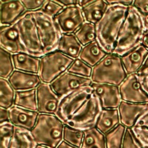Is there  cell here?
I'll return each mask as SVG.
<instances>
[{
    "mask_svg": "<svg viewBox=\"0 0 148 148\" xmlns=\"http://www.w3.org/2000/svg\"><path fill=\"white\" fill-rule=\"evenodd\" d=\"M92 1L93 0H77L76 5L80 8H83L87 5L91 3Z\"/></svg>",
    "mask_w": 148,
    "mask_h": 148,
    "instance_id": "obj_48",
    "label": "cell"
},
{
    "mask_svg": "<svg viewBox=\"0 0 148 148\" xmlns=\"http://www.w3.org/2000/svg\"><path fill=\"white\" fill-rule=\"evenodd\" d=\"M0 122L2 123L6 121H9V110L6 109L0 106Z\"/></svg>",
    "mask_w": 148,
    "mask_h": 148,
    "instance_id": "obj_41",
    "label": "cell"
},
{
    "mask_svg": "<svg viewBox=\"0 0 148 148\" xmlns=\"http://www.w3.org/2000/svg\"><path fill=\"white\" fill-rule=\"evenodd\" d=\"M37 145L30 130L14 125L9 148H36Z\"/></svg>",
    "mask_w": 148,
    "mask_h": 148,
    "instance_id": "obj_24",
    "label": "cell"
},
{
    "mask_svg": "<svg viewBox=\"0 0 148 148\" xmlns=\"http://www.w3.org/2000/svg\"><path fill=\"white\" fill-rule=\"evenodd\" d=\"M139 77L143 89L148 94V73L143 75H139Z\"/></svg>",
    "mask_w": 148,
    "mask_h": 148,
    "instance_id": "obj_42",
    "label": "cell"
},
{
    "mask_svg": "<svg viewBox=\"0 0 148 148\" xmlns=\"http://www.w3.org/2000/svg\"><path fill=\"white\" fill-rule=\"evenodd\" d=\"M26 12L21 1L0 0L1 27L13 24Z\"/></svg>",
    "mask_w": 148,
    "mask_h": 148,
    "instance_id": "obj_17",
    "label": "cell"
},
{
    "mask_svg": "<svg viewBox=\"0 0 148 148\" xmlns=\"http://www.w3.org/2000/svg\"><path fill=\"white\" fill-rule=\"evenodd\" d=\"M120 123L132 128L148 112V103H132L122 101L118 108Z\"/></svg>",
    "mask_w": 148,
    "mask_h": 148,
    "instance_id": "obj_14",
    "label": "cell"
},
{
    "mask_svg": "<svg viewBox=\"0 0 148 148\" xmlns=\"http://www.w3.org/2000/svg\"><path fill=\"white\" fill-rule=\"evenodd\" d=\"M129 6L109 5L104 15L95 24L96 40L107 53H112Z\"/></svg>",
    "mask_w": 148,
    "mask_h": 148,
    "instance_id": "obj_1",
    "label": "cell"
},
{
    "mask_svg": "<svg viewBox=\"0 0 148 148\" xmlns=\"http://www.w3.org/2000/svg\"><path fill=\"white\" fill-rule=\"evenodd\" d=\"M145 33L140 12L133 5L130 6L112 53L121 57L142 45Z\"/></svg>",
    "mask_w": 148,
    "mask_h": 148,
    "instance_id": "obj_2",
    "label": "cell"
},
{
    "mask_svg": "<svg viewBox=\"0 0 148 148\" xmlns=\"http://www.w3.org/2000/svg\"><path fill=\"white\" fill-rule=\"evenodd\" d=\"M127 76L121 57L110 53L92 67L90 79L92 83L119 86Z\"/></svg>",
    "mask_w": 148,
    "mask_h": 148,
    "instance_id": "obj_4",
    "label": "cell"
},
{
    "mask_svg": "<svg viewBox=\"0 0 148 148\" xmlns=\"http://www.w3.org/2000/svg\"><path fill=\"white\" fill-rule=\"evenodd\" d=\"M14 64L12 54L1 47L0 50V76L1 78L8 79L13 73Z\"/></svg>",
    "mask_w": 148,
    "mask_h": 148,
    "instance_id": "obj_32",
    "label": "cell"
},
{
    "mask_svg": "<svg viewBox=\"0 0 148 148\" xmlns=\"http://www.w3.org/2000/svg\"><path fill=\"white\" fill-rule=\"evenodd\" d=\"M9 110V121L14 125L20 127L28 130H31L35 126L38 112L32 111L13 105Z\"/></svg>",
    "mask_w": 148,
    "mask_h": 148,
    "instance_id": "obj_20",
    "label": "cell"
},
{
    "mask_svg": "<svg viewBox=\"0 0 148 148\" xmlns=\"http://www.w3.org/2000/svg\"><path fill=\"white\" fill-rule=\"evenodd\" d=\"M36 148H50V147H47V146H43V145H38L36 147Z\"/></svg>",
    "mask_w": 148,
    "mask_h": 148,
    "instance_id": "obj_51",
    "label": "cell"
},
{
    "mask_svg": "<svg viewBox=\"0 0 148 148\" xmlns=\"http://www.w3.org/2000/svg\"><path fill=\"white\" fill-rule=\"evenodd\" d=\"M15 91L9 84L8 79H0V105L10 109L14 105Z\"/></svg>",
    "mask_w": 148,
    "mask_h": 148,
    "instance_id": "obj_30",
    "label": "cell"
},
{
    "mask_svg": "<svg viewBox=\"0 0 148 148\" xmlns=\"http://www.w3.org/2000/svg\"><path fill=\"white\" fill-rule=\"evenodd\" d=\"M1 47L12 54L25 53L19 37L17 25L16 22L8 26L1 27L0 30Z\"/></svg>",
    "mask_w": 148,
    "mask_h": 148,
    "instance_id": "obj_16",
    "label": "cell"
},
{
    "mask_svg": "<svg viewBox=\"0 0 148 148\" xmlns=\"http://www.w3.org/2000/svg\"><path fill=\"white\" fill-rule=\"evenodd\" d=\"M126 128L120 123L105 134L106 148H121Z\"/></svg>",
    "mask_w": 148,
    "mask_h": 148,
    "instance_id": "obj_29",
    "label": "cell"
},
{
    "mask_svg": "<svg viewBox=\"0 0 148 148\" xmlns=\"http://www.w3.org/2000/svg\"><path fill=\"white\" fill-rule=\"evenodd\" d=\"M148 73V56L146 57L143 64L140 68V69L138 71L137 73L138 75H143Z\"/></svg>",
    "mask_w": 148,
    "mask_h": 148,
    "instance_id": "obj_45",
    "label": "cell"
},
{
    "mask_svg": "<svg viewBox=\"0 0 148 148\" xmlns=\"http://www.w3.org/2000/svg\"><path fill=\"white\" fill-rule=\"evenodd\" d=\"M142 45L148 49V32H146L145 34L142 39Z\"/></svg>",
    "mask_w": 148,
    "mask_h": 148,
    "instance_id": "obj_50",
    "label": "cell"
},
{
    "mask_svg": "<svg viewBox=\"0 0 148 148\" xmlns=\"http://www.w3.org/2000/svg\"><path fill=\"white\" fill-rule=\"evenodd\" d=\"M141 14H148V0L134 1L132 5Z\"/></svg>",
    "mask_w": 148,
    "mask_h": 148,
    "instance_id": "obj_40",
    "label": "cell"
},
{
    "mask_svg": "<svg viewBox=\"0 0 148 148\" xmlns=\"http://www.w3.org/2000/svg\"><path fill=\"white\" fill-rule=\"evenodd\" d=\"M131 129L142 147L148 148V128L134 126Z\"/></svg>",
    "mask_w": 148,
    "mask_h": 148,
    "instance_id": "obj_38",
    "label": "cell"
},
{
    "mask_svg": "<svg viewBox=\"0 0 148 148\" xmlns=\"http://www.w3.org/2000/svg\"><path fill=\"white\" fill-rule=\"evenodd\" d=\"M108 6L106 1L93 0L91 3L82 8L84 21L95 24L103 17Z\"/></svg>",
    "mask_w": 148,
    "mask_h": 148,
    "instance_id": "obj_26",
    "label": "cell"
},
{
    "mask_svg": "<svg viewBox=\"0 0 148 148\" xmlns=\"http://www.w3.org/2000/svg\"><path fill=\"white\" fill-rule=\"evenodd\" d=\"M91 86L81 87L61 98L55 116L64 124L75 114L93 93Z\"/></svg>",
    "mask_w": 148,
    "mask_h": 148,
    "instance_id": "obj_9",
    "label": "cell"
},
{
    "mask_svg": "<svg viewBox=\"0 0 148 148\" xmlns=\"http://www.w3.org/2000/svg\"><path fill=\"white\" fill-rule=\"evenodd\" d=\"M54 20L62 34H75L85 21L82 8L77 5L64 7Z\"/></svg>",
    "mask_w": 148,
    "mask_h": 148,
    "instance_id": "obj_10",
    "label": "cell"
},
{
    "mask_svg": "<svg viewBox=\"0 0 148 148\" xmlns=\"http://www.w3.org/2000/svg\"><path fill=\"white\" fill-rule=\"evenodd\" d=\"M107 53L95 40L84 46L80 51L79 58L91 66L98 64Z\"/></svg>",
    "mask_w": 148,
    "mask_h": 148,
    "instance_id": "obj_22",
    "label": "cell"
},
{
    "mask_svg": "<svg viewBox=\"0 0 148 148\" xmlns=\"http://www.w3.org/2000/svg\"><path fill=\"white\" fill-rule=\"evenodd\" d=\"M140 14H141L145 31H146V32H148V14H143L140 13Z\"/></svg>",
    "mask_w": 148,
    "mask_h": 148,
    "instance_id": "obj_47",
    "label": "cell"
},
{
    "mask_svg": "<svg viewBox=\"0 0 148 148\" xmlns=\"http://www.w3.org/2000/svg\"><path fill=\"white\" fill-rule=\"evenodd\" d=\"M102 110L100 100L93 92L90 98L64 124L82 131L95 127Z\"/></svg>",
    "mask_w": 148,
    "mask_h": 148,
    "instance_id": "obj_7",
    "label": "cell"
},
{
    "mask_svg": "<svg viewBox=\"0 0 148 148\" xmlns=\"http://www.w3.org/2000/svg\"><path fill=\"white\" fill-rule=\"evenodd\" d=\"M14 128V124L10 121H6L0 123V148H9L13 135Z\"/></svg>",
    "mask_w": 148,
    "mask_h": 148,
    "instance_id": "obj_35",
    "label": "cell"
},
{
    "mask_svg": "<svg viewBox=\"0 0 148 148\" xmlns=\"http://www.w3.org/2000/svg\"><path fill=\"white\" fill-rule=\"evenodd\" d=\"M73 59L59 50L47 53L40 58L38 76L42 83L50 84L59 76L66 72Z\"/></svg>",
    "mask_w": 148,
    "mask_h": 148,
    "instance_id": "obj_8",
    "label": "cell"
},
{
    "mask_svg": "<svg viewBox=\"0 0 148 148\" xmlns=\"http://www.w3.org/2000/svg\"><path fill=\"white\" fill-rule=\"evenodd\" d=\"M63 8L64 7L57 3L56 1L46 0L45 1L43 5L39 10L46 15L51 18H54L63 9Z\"/></svg>",
    "mask_w": 148,
    "mask_h": 148,
    "instance_id": "obj_36",
    "label": "cell"
},
{
    "mask_svg": "<svg viewBox=\"0 0 148 148\" xmlns=\"http://www.w3.org/2000/svg\"><path fill=\"white\" fill-rule=\"evenodd\" d=\"M119 87L122 101L148 103V94L143 89L137 73L128 75Z\"/></svg>",
    "mask_w": 148,
    "mask_h": 148,
    "instance_id": "obj_12",
    "label": "cell"
},
{
    "mask_svg": "<svg viewBox=\"0 0 148 148\" xmlns=\"http://www.w3.org/2000/svg\"><path fill=\"white\" fill-rule=\"evenodd\" d=\"M64 125L54 114L39 113L31 132L38 145L56 148L62 141Z\"/></svg>",
    "mask_w": 148,
    "mask_h": 148,
    "instance_id": "obj_3",
    "label": "cell"
},
{
    "mask_svg": "<svg viewBox=\"0 0 148 148\" xmlns=\"http://www.w3.org/2000/svg\"><path fill=\"white\" fill-rule=\"evenodd\" d=\"M108 5L111 4H120L125 6H130L133 5L134 1H120V0H116V1H106Z\"/></svg>",
    "mask_w": 148,
    "mask_h": 148,
    "instance_id": "obj_44",
    "label": "cell"
},
{
    "mask_svg": "<svg viewBox=\"0 0 148 148\" xmlns=\"http://www.w3.org/2000/svg\"><path fill=\"white\" fill-rule=\"evenodd\" d=\"M81 148H106L105 136L96 127L83 131Z\"/></svg>",
    "mask_w": 148,
    "mask_h": 148,
    "instance_id": "obj_28",
    "label": "cell"
},
{
    "mask_svg": "<svg viewBox=\"0 0 148 148\" xmlns=\"http://www.w3.org/2000/svg\"><path fill=\"white\" fill-rule=\"evenodd\" d=\"M148 56V49L140 45L121 57V62L127 75L137 73Z\"/></svg>",
    "mask_w": 148,
    "mask_h": 148,
    "instance_id": "obj_19",
    "label": "cell"
},
{
    "mask_svg": "<svg viewBox=\"0 0 148 148\" xmlns=\"http://www.w3.org/2000/svg\"><path fill=\"white\" fill-rule=\"evenodd\" d=\"M92 69V66L77 58L74 60L66 71L76 75L90 78Z\"/></svg>",
    "mask_w": 148,
    "mask_h": 148,
    "instance_id": "obj_34",
    "label": "cell"
},
{
    "mask_svg": "<svg viewBox=\"0 0 148 148\" xmlns=\"http://www.w3.org/2000/svg\"><path fill=\"white\" fill-rule=\"evenodd\" d=\"M27 12H34L39 10L43 5L45 1L43 0H23L21 1Z\"/></svg>",
    "mask_w": 148,
    "mask_h": 148,
    "instance_id": "obj_39",
    "label": "cell"
},
{
    "mask_svg": "<svg viewBox=\"0 0 148 148\" xmlns=\"http://www.w3.org/2000/svg\"><path fill=\"white\" fill-rule=\"evenodd\" d=\"M14 105L25 109L38 112L36 88L15 91Z\"/></svg>",
    "mask_w": 148,
    "mask_h": 148,
    "instance_id": "obj_27",
    "label": "cell"
},
{
    "mask_svg": "<svg viewBox=\"0 0 148 148\" xmlns=\"http://www.w3.org/2000/svg\"><path fill=\"white\" fill-rule=\"evenodd\" d=\"M120 123L118 109H102L95 127L103 134Z\"/></svg>",
    "mask_w": 148,
    "mask_h": 148,
    "instance_id": "obj_23",
    "label": "cell"
},
{
    "mask_svg": "<svg viewBox=\"0 0 148 148\" xmlns=\"http://www.w3.org/2000/svg\"><path fill=\"white\" fill-rule=\"evenodd\" d=\"M30 12L34 18L45 55L57 50L62 34L54 18L46 15L39 10Z\"/></svg>",
    "mask_w": 148,
    "mask_h": 148,
    "instance_id": "obj_5",
    "label": "cell"
},
{
    "mask_svg": "<svg viewBox=\"0 0 148 148\" xmlns=\"http://www.w3.org/2000/svg\"><path fill=\"white\" fill-rule=\"evenodd\" d=\"M134 126H140L148 128V112L137 121Z\"/></svg>",
    "mask_w": 148,
    "mask_h": 148,
    "instance_id": "obj_43",
    "label": "cell"
},
{
    "mask_svg": "<svg viewBox=\"0 0 148 148\" xmlns=\"http://www.w3.org/2000/svg\"><path fill=\"white\" fill-rule=\"evenodd\" d=\"M92 83L90 78L76 75L66 71L50 84L54 92L61 98L81 87L91 86Z\"/></svg>",
    "mask_w": 148,
    "mask_h": 148,
    "instance_id": "obj_11",
    "label": "cell"
},
{
    "mask_svg": "<svg viewBox=\"0 0 148 148\" xmlns=\"http://www.w3.org/2000/svg\"><path fill=\"white\" fill-rule=\"evenodd\" d=\"M8 80L15 91L36 88L42 83L38 74L16 69L9 77Z\"/></svg>",
    "mask_w": 148,
    "mask_h": 148,
    "instance_id": "obj_18",
    "label": "cell"
},
{
    "mask_svg": "<svg viewBox=\"0 0 148 148\" xmlns=\"http://www.w3.org/2000/svg\"><path fill=\"white\" fill-rule=\"evenodd\" d=\"M36 91L38 113L55 114L61 98L54 92L50 84L42 82L36 88Z\"/></svg>",
    "mask_w": 148,
    "mask_h": 148,
    "instance_id": "obj_13",
    "label": "cell"
},
{
    "mask_svg": "<svg viewBox=\"0 0 148 148\" xmlns=\"http://www.w3.org/2000/svg\"><path fill=\"white\" fill-rule=\"evenodd\" d=\"M84 138V131L64 125L63 139L66 143L77 147H81Z\"/></svg>",
    "mask_w": 148,
    "mask_h": 148,
    "instance_id": "obj_33",
    "label": "cell"
},
{
    "mask_svg": "<svg viewBox=\"0 0 148 148\" xmlns=\"http://www.w3.org/2000/svg\"><path fill=\"white\" fill-rule=\"evenodd\" d=\"M14 67L16 70L38 74L40 58L25 53L12 54Z\"/></svg>",
    "mask_w": 148,
    "mask_h": 148,
    "instance_id": "obj_21",
    "label": "cell"
},
{
    "mask_svg": "<svg viewBox=\"0 0 148 148\" xmlns=\"http://www.w3.org/2000/svg\"><path fill=\"white\" fill-rule=\"evenodd\" d=\"M56 148H79V147L72 146L63 140L60 143V145Z\"/></svg>",
    "mask_w": 148,
    "mask_h": 148,
    "instance_id": "obj_49",
    "label": "cell"
},
{
    "mask_svg": "<svg viewBox=\"0 0 148 148\" xmlns=\"http://www.w3.org/2000/svg\"><path fill=\"white\" fill-rule=\"evenodd\" d=\"M15 22L17 25L20 42L25 53L40 58L45 53L31 12H26Z\"/></svg>",
    "mask_w": 148,
    "mask_h": 148,
    "instance_id": "obj_6",
    "label": "cell"
},
{
    "mask_svg": "<svg viewBox=\"0 0 148 148\" xmlns=\"http://www.w3.org/2000/svg\"><path fill=\"white\" fill-rule=\"evenodd\" d=\"M91 86L98 97L102 109H118L122 101L119 86L95 83H92Z\"/></svg>",
    "mask_w": 148,
    "mask_h": 148,
    "instance_id": "obj_15",
    "label": "cell"
},
{
    "mask_svg": "<svg viewBox=\"0 0 148 148\" xmlns=\"http://www.w3.org/2000/svg\"><path fill=\"white\" fill-rule=\"evenodd\" d=\"M83 46L74 34H62L58 50L75 60L79 58Z\"/></svg>",
    "mask_w": 148,
    "mask_h": 148,
    "instance_id": "obj_25",
    "label": "cell"
},
{
    "mask_svg": "<svg viewBox=\"0 0 148 148\" xmlns=\"http://www.w3.org/2000/svg\"><path fill=\"white\" fill-rule=\"evenodd\" d=\"M74 34L82 45L84 46L96 40L95 24L84 21Z\"/></svg>",
    "mask_w": 148,
    "mask_h": 148,
    "instance_id": "obj_31",
    "label": "cell"
},
{
    "mask_svg": "<svg viewBox=\"0 0 148 148\" xmlns=\"http://www.w3.org/2000/svg\"><path fill=\"white\" fill-rule=\"evenodd\" d=\"M121 148H143L131 128H127L125 130Z\"/></svg>",
    "mask_w": 148,
    "mask_h": 148,
    "instance_id": "obj_37",
    "label": "cell"
},
{
    "mask_svg": "<svg viewBox=\"0 0 148 148\" xmlns=\"http://www.w3.org/2000/svg\"><path fill=\"white\" fill-rule=\"evenodd\" d=\"M56 1L64 8L71 5H76L77 3V0H60Z\"/></svg>",
    "mask_w": 148,
    "mask_h": 148,
    "instance_id": "obj_46",
    "label": "cell"
}]
</instances>
